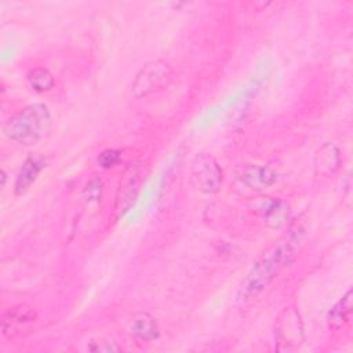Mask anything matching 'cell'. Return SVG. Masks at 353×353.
Segmentation results:
<instances>
[{
    "label": "cell",
    "mask_w": 353,
    "mask_h": 353,
    "mask_svg": "<svg viewBox=\"0 0 353 353\" xmlns=\"http://www.w3.org/2000/svg\"><path fill=\"white\" fill-rule=\"evenodd\" d=\"M303 230L305 229L301 225L295 226V229H291L288 234L280 239L258 258L240 287L237 299L241 305L254 299L277 276L285 263L290 262L303 236Z\"/></svg>",
    "instance_id": "1"
},
{
    "label": "cell",
    "mask_w": 353,
    "mask_h": 353,
    "mask_svg": "<svg viewBox=\"0 0 353 353\" xmlns=\"http://www.w3.org/2000/svg\"><path fill=\"white\" fill-rule=\"evenodd\" d=\"M51 113L44 103H32L11 116L4 127V135L21 145L29 146L41 141L51 130Z\"/></svg>",
    "instance_id": "2"
},
{
    "label": "cell",
    "mask_w": 353,
    "mask_h": 353,
    "mask_svg": "<svg viewBox=\"0 0 353 353\" xmlns=\"http://www.w3.org/2000/svg\"><path fill=\"white\" fill-rule=\"evenodd\" d=\"M172 80L171 66L161 59L145 63L135 74L131 83V92L135 98H145L153 92L161 91Z\"/></svg>",
    "instance_id": "3"
},
{
    "label": "cell",
    "mask_w": 353,
    "mask_h": 353,
    "mask_svg": "<svg viewBox=\"0 0 353 353\" xmlns=\"http://www.w3.org/2000/svg\"><path fill=\"white\" fill-rule=\"evenodd\" d=\"M192 182L197 190L205 194H215L222 186V168L210 153H197L190 168Z\"/></svg>",
    "instance_id": "4"
},
{
    "label": "cell",
    "mask_w": 353,
    "mask_h": 353,
    "mask_svg": "<svg viewBox=\"0 0 353 353\" xmlns=\"http://www.w3.org/2000/svg\"><path fill=\"white\" fill-rule=\"evenodd\" d=\"M256 212L269 228L279 229L290 218V205L277 197H263L256 205Z\"/></svg>",
    "instance_id": "5"
},
{
    "label": "cell",
    "mask_w": 353,
    "mask_h": 353,
    "mask_svg": "<svg viewBox=\"0 0 353 353\" xmlns=\"http://www.w3.org/2000/svg\"><path fill=\"white\" fill-rule=\"evenodd\" d=\"M44 167H46V159L41 154H39V153L29 154L23 160V163L17 174V178L14 182L15 194L17 196L23 194L36 182L37 176L44 170Z\"/></svg>",
    "instance_id": "6"
},
{
    "label": "cell",
    "mask_w": 353,
    "mask_h": 353,
    "mask_svg": "<svg viewBox=\"0 0 353 353\" xmlns=\"http://www.w3.org/2000/svg\"><path fill=\"white\" fill-rule=\"evenodd\" d=\"M239 179L252 190H263L276 182L277 174L266 165L247 164L241 168Z\"/></svg>",
    "instance_id": "7"
},
{
    "label": "cell",
    "mask_w": 353,
    "mask_h": 353,
    "mask_svg": "<svg viewBox=\"0 0 353 353\" xmlns=\"http://www.w3.org/2000/svg\"><path fill=\"white\" fill-rule=\"evenodd\" d=\"M341 167V152L331 143L325 142L314 156V174L317 176H330Z\"/></svg>",
    "instance_id": "8"
},
{
    "label": "cell",
    "mask_w": 353,
    "mask_h": 353,
    "mask_svg": "<svg viewBox=\"0 0 353 353\" xmlns=\"http://www.w3.org/2000/svg\"><path fill=\"white\" fill-rule=\"evenodd\" d=\"M130 332L145 342H150L156 338H159L160 335V330H159V324L157 321L146 312H139L137 314L132 316V319L130 320Z\"/></svg>",
    "instance_id": "9"
},
{
    "label": "cell",
    "mask_w": 353,
    "mask_h": 353,
    "mask_svg": "<svg viewBox=\"0 0 353 353\" xmlns=\"http://www.w3.org/2000/svg\"><path fill=\"white\" fill-rule=\"evenodd\" d=\"M26 79H28V83L32 87V90L36 92L48 91L54 85V76L46 68H34V69L29 70Z\"/></svg>",
    "instance_id": "10"
},
{
    "label": "cell",
    "mask_w": 353,
    "mask_h": 353,
    "mask_svg": "<svg viewBox=\"0 0 353 353\" xmlns=\"http://www.w3.org/2000/svg\"><path fill=\"white\" fill-rule=\"evenodd\" d=\"M352 313V290L346 292V295L339 299L328 312V319L331 324L342 325L346 323Z\"/></svg>",
    "instance_id": "11"
},
{
    "label": "cell",
    "mask_w": 353,
    "mask_h": 353,
    "mask_svg": "<svg viewBox=\"0 0 353 353\" xmlns=\"http://www.w3.org/2000/svg\"><path fill=\"white\" fill-rule=\"evenodd\" d=\"M119 160H120V152L117 149H105L98 156V164L105 170L116 165Z\"/></svg>",
    "instance_id": "12"
},
{
    "label": "cell",
    "mask_w": 353,
    "mask_h": 353,
    "mask_svg": "<svg viewBox=\"0 0 353 353\" xmlns=\"http://www.w3.org/2000/svg\"><path fill=\"white\" fill-rule=\"evenodd\" d=\"M6 181H7V174L4 170H1V188L6 186Z\"/></svg>",
    "instance_id": "13"
}]
</instances>
